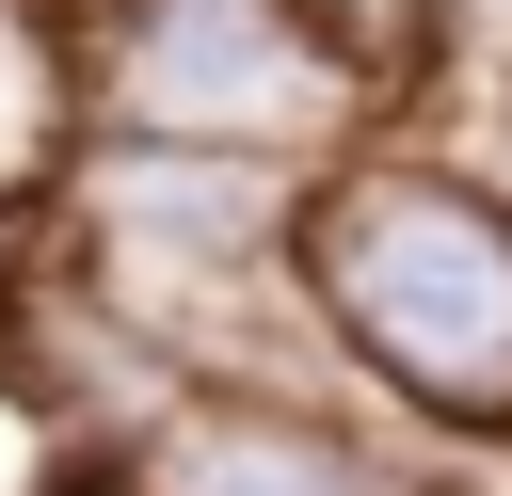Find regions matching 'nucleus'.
<instances>
[{
  "instance_id": "20e7f679",
  "label": "nucleus",
  "mask_w": 512,
  "mask_h": 496,
  "mask_svg": "<svg viewBox=\"0 0 512 496\" xmlns=\"http://www.w3.org/2000/svg\"><path fill=\"white\" fill-rule=\"evenodd\" d=\"M0 496H112V448H96V416L0 336Z\"/></svg>"
},
{
  "instance_id": "7ed1b4c3",
  "label": "nucleus",
  "mask_w": 512,
  "mask_h": 496,
  "mask_svg": "<svg viewBox=\"0 0 512 496\" xmlns=\"http://www.w3.org/2000/svg\"><path fill=\"white\" fill-rule=\"evenodd\" d=\"M96 144V80H80V0H0V224L32 240L48 192Z\"/></svg>"
},
{
  "instance_id": "39448f33",
  "label": "nucleus",
  "mask_w": 512,
  "mask_h": 496,
  "mask_svg": "<svg viewBox=\"0 0 512 496\" xmlns=\"http://www.w3.org/2000/svg\"><path fill=\"white\" fill-rule=\"evenodd\" d=\"M16 272H32V240H16V224H0V320H16Z\"/></svg>"
},
{
  "instance_id": "f03ea898",
  "label": "nucleus",
  "mask_w": 512,
  "mask_h": 496,
  "mask_svg": "<svg viewBox=\"0 0 512 496\" xmlns=\"http://www.w3.org/2000/svg\"><path fill=\"white\" fill-rule=\"evenodd\" d=\"M112 496H464L432 432L384 400H288V384H176L128 448Z\"/></svg>"
},
{
  "instance_id": "f257e3e1",
  "label": "nucleus",
  "mask_w": 512,
  "mask_h": 496,
  "mask_svg": "<svg viewBox=\"0 0 512 496\" xmlns=\"http://www.w3.org/2000/svg\"><path fill=\"white\" fill-rule=\"evenodd\" d=\"M304 288L352 384L448 464L512 448V192H480L432 128H368L304 192Z\"/></svg>"
}]
</instances>
